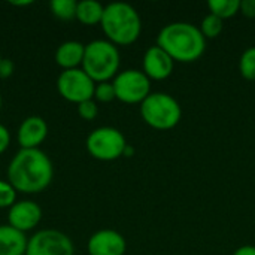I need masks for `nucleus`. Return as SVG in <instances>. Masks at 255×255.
Instances as JSON below:
<instances>
[{
    "label": "nucleus",
    "instance_id": "8",
    "mask_svg": "<svg viewBox=\"0 0 255 255\" xmlns=\"http://www.w3.org/2000/svg\"><path fill=\"white\" fill-rule=\"evenodd\" d=\"M94 88L96 82L82 70V67L63 70L57 79V90L60 96L76 105L94 99Z\"/></svg>",
    "mask_w": 255,
    "mask_h": 255
},
{
    "label": "nucleus",
    "instance_id": "13",
    "mask_svg": "<svg viewBox=\"0 0 255 255\" xmlns=\"http://www.w3.org/2000/svg\"><path fill=\"white\" fill-rule=\"evenodd\" d=\"M48 136V124L42 117L31 115L22 120L16 131V140L21 149L39 148Z\"/></svg>",
    "mask_w": 255,
    "mask_h": 255
},
{
    "label": "nucleus",
    "instance_id": "4",
    "mask_svg": "<svg viewBox=\"0 0 255 255\" xmlns=\"http://www.w3.org/2000/svg\"><path fill=\"white\" fill-rule=\"evenodd\" d=\"M121 55L112 42L108 39H97L85 45L82 60V70L94 82H108L118 75Z\"/></svg>",
    "mask_w": 255,
    "mask_h": 255
},
{
    "label": "nucleus",
    "instance_id": "20",
    "mask_svg": "<svg viewBox=\"0 0 255 255\" xmlns=\"http://www.w3.org/2000/svg\"><path fill=\"white\" fill-rule=\"evenodd\" d=\"M223 27H224L223 19L218 18V16L214 15V13H209V15H206V16L202 19L200 31H202V34L205 36V39H215L217 36L221 34Z\"/></svg>",
    "mask_w": 255,
    "mask_h": 255
},
{
    "label": "nucleus",
    "instance_id": "21",
    "mask_svg": "<svg viewBox=\"0 0 255 255\" xmlns=\"http://www.w3.org/2000/svg\"><path fill=\"white\" fill-rule=\"evenodd\" d=\"M94 99L97 102H102V103H109L112 100L117 99V94H115V88H114V84L112 82H99L96 84V88H94Z\"/></svg>",
    "mask_w": 255,
    "mask_h": 255
},
{
    "label": "nucleus",
    "instance_id": "15",
    "mask_svg": "<svg viewBox=\"0 0 255 255\" xmlns=\"http://www.w3.org/2000/svg\"><path fill=\"white\" fill-rule=\"evenodd\" d=\"M85 54V45L78 40H66L55 51V63L63 70L78 69L82 64Z\"/></svg>",
    "mask_w": 255,
    "mask_h": 255
},
{
    "label": "nucleus",
    "instance_id": "12",
    "mask_svg": "<svg viewBox=\"0 0 255 255\" xmlns=\"http://www.w3.org/2000/svg\"><path fill=\"white\" fill-rule=\"evenodd\" d=\"M42 220V209L33 200H18L15 202L7 212L9 226L25 233L33 230Z\"/></svg>",
    "mask_w": 255,
    "mask_h": 255
},
{
    "label": "nucleus",
    "instance_id": "29",
    "mask_svg": "<svg viewBox=\"0 0 255 255\" xmlns=\"http://www.w3.org/2000/svg\"><path fill=\"white\" fill-rule=\"evenodd\" d=\"M31 0H25V1H10V4H16V6H25V4H31Z\"/></svg>",
    "mask_w": 255,
    "mask_h": 255
},
{
    "label": "nucleus",
    "instance_id": "18",
    "mask_svg": "<svg viewBox=\"0 0 255 255\" xmlns=\"http://www.w3.org/2000/svg\"><path fill=\"white\" fill-rule=\"evenodd\" d=\"M49 6H51V12L60 19L76 18L78 1H75V0H52Z\"/></svg>",
    "mask_w": 255,
    "mask_h": 255
},
{
    "label": "nucleus",
    "instance_id": "19",
    "mask_svg": "<svg viewBox=\"0 0 255 255\" xmlns=\"http://www.w3.org/2000/svg\"><path fill=\"white\" fill-rule=\"evenodd\" d=\"M239 72L245 79L255 81V46H250L242 52L239 60Z\"/></svg>",
    "mask_w": 255,
    "mask_h": 255
},
{
    "label": "nucleus",
    "instance_id": "16",
    "mask_svg": "<svg viewBox=\"0 0 255 255\" xmlns=\"http://www.w3.org/2000/svg\"><path fill=\"white\" fill-rule=\"evenodd\" d=\"M105 6L97 0H81L76 6V19L85 25H96L102 22Z\"/></svg>",
    "mask_w": 255,
    "mask_h": 255
},
{
    "label": "nucleus",
    "instance_id": "11",
    "mask_svg": "<svg viewBox=\"0 0 255 255\" xmlns=\"http://www.w3.org/2000/svg\"><path fill=\"white\" fill-rule=\"evenodd\" d=\"M143 73L154 81H164L167 79L175 67L173 58L158 45H152L146 49L142 60Z\"/></svg>",
    "mask_w": 255,
    "mask_h": 255
},
{
    "label": "nucleus",
    "instance_id": "7",
    "mask_svg": "<svg viewBox=\"0 0 255 255\" xmlns=\"http://www.w3.org/2000/svg\"><path fill=\"white\" fill-rule=\"evenodd\" d=\"M112 84L117 99L123 103H142L151 94V79L143 73V70H123L114 78Z\"/></svg>",
    "mask_w": 255,
    "mask_h": 255
},
{
    "label": "nucleus",
    "instance_id": "3",
    "mask_svg": "<svg viewBox=\"0 0 255 255\" xmlns=\"http://www.w3.org/2000/svg\"><path fill=\"white\" fill-rule=\"evenodd\" d=\"M100 25L108 40L114 45H131L137 40L142 31L139 12L124 1L106 4Z\"/></svg>",
    "mask_w": 255,
    "mask_h": 255
},
{
    "label": "nucleus",
    "instance_id": "31",
    "mask_svg": "<svg viewBox=\"0 0 255 255\" xmlns=\"http://www.w3.org/2000/svg\"><path fill=\"white\" fill-rule=\"evenodd\" d=\"M0 61H1V57H0Z\"/></svg>",
    "mask_w": 255,
    "mask_h": 255
},
{
    "label": "nucleus",
    "instance_id": "22",
    "mask_svg": "<svg viewBox=\"0 0 255 255\" xmlns=\"http://www.w3.org/2000/svg\"><path fill=\"white\" fill-rule=\"evenodd\" d=\"M16 202V190L7 182L0 179V209L10 208Z\"/></svg>",
    "mask_w": 255,
    "mask_h": 255
},
{
    "label": "nucleus",
    "instance_id": "10",
    "mask_svg": "<svg viewBox=\"0 0 255 255\" xmlns=\"http://www.w3.org/2000/svg\"><path fill=\"white\" fill-rule=\"evenodd\" d=\"M127 242L124 236L115 230H99L88 239L87 251L90 255H124Z\"/></svg>",
    "mask_w": 255,
    "mask_h": 255
},
{
    "label": "nucleus",
    "instance_id": "17",
    "mask_svg": "<svg viewBox=\"0 0 255 255\" xmlns=\"http://www.w3.org/2000/svg\"><path fill=\"white\" fill-rule=\"evenodd\" d=\"M208 7L211 13L221 19H227L241 12V0H209Z\"/></svg>",
    "mask_w": 255,
    "mask_h": 255
},
{
    "label": "nucleus",
    "instance_id": "27",
    "mask_svg": "<svg viewBox=\"0 0 255 255\" xmlns=\"http://www.w3.org/2000/svg\"><path fill=\"white\" fill-rule=\"evenodd\" d=\"M233 255H255V247L254 245H244V247H239Z\"/></svg>",
    "mask_w": 255,
    "mask_h": 255
},
{
    "label": "nucleus",
    "instance_id": "14",
    "mask_svg": "<svg viewBox=\"0 0 255 255\" xmlns=\"http://www.w3.org/2000/svg\"><path fill=\"white\" fill-rule=\"evenodd\" d=\"M27 244L25 233L9 224L0 226V255H25Z\"/></svg>",
    "mask_w": 255,
    "mask_h": 255
},
{
    "label": "nucleus",
    "instance_id": "24",
    "mask_svg": "<svg viewBox=\"0 0 255 255\" xmlns=\"http://www.w3.org/2000/svg\"><path fill=\"white\" fill-rule=\"evenodd\" d=\"M9 143H10V133L3 124H0V155L7 149Z\"/></svg>",
    "mask_w": 255,
    "mask_h": 255
},
{
    "label": "nucleus",
    "instance_id": "25",
    "mask_svg": "<svg viewBox=\"0 0 255 255\" xmlns=\"http://www.w3.org/2000/svg\"><path fill=\"white\" fill-rule=\"evenodd\" d=\"M241 12L248 18H255V0H241Z\"/></svg>",
    "mask_w": 255,
    "mask_h": 255
},
{
    "label": "nucleus",
    "instance_id": "6",
    "mask_svg": "<svg viewBox=\"0 0 255 255\" xmlns=\"http://www.w3.org/2000/svg\"><path fill=\"white\" fill-rule=\"evenodd\" d=\"M127 145L124 134L118 128L108 126L94 128L87 137V151L100 161H114L123 157Z\"/></svg>",
    "mask_w": 255,
    "mask_h": 255
},
{
    "label": "nucleus",
    "instance_id": "9",
    "mask_svg": "<svg viewBox=\"0 0 255 255\" xmlns=\"http://www.w3.org/2000/svg\"><path fill=\"white\" fill-rule=\"evenodd\" d=\"M75 247L72 239L55 229L36 232L27 244L25 255H73Z\"/></svg>",
    "mask_w": 255,
    "mask_h": 255
},
{
    "label": "nucleus",
    "instance_id": "30",
    "mask_svg": "<svg viewBox=\"0 0 255 255\" xmlns=\"http://www.w3.org/2000/svg\"><path fill=\"white\" fill-rule=\"evenodd\" d=\"M0 109H1V94H0Z\"/></svg>",
    "mask_w": 255,
    "mask_h": 255
},
{
    "label": "nucleus",
    "instance_id": "1",
    "mask_svg": "<svg viewBox=\"0 0 255 255\" xmlns=\"http://www.w3.org/2000/svg\"><path fill=\"white\" fill-rule=\"evenodd\" d=\"M52 178V163L40 148L19 149L7 166V182L24 194H36L46 190Z\"/></svg>",
    "mask_w": 255,
    "mask_h": 255
},
{
    "label": "nucleus",
    "instance_id": "2",
    "mask_svg": "<svg viewBox=\"0 0 255 255\" xmlns=\"http://www.w3.org/2000/svg\"><path fill=\"white\" fill-rule=\"evenodd\" d=\"M157 45L163 48L173 61L194 63L205 54L206 39L194 24L176 21L160 30Z\"/></svg>",
    "mask_w": 255,
    "mask_h": 255
},
{
    "label": "nucleus",
    "instance_id": "23",
    "mask_svg": "<svg viewBox=\"0 0 255 255\" xmlns=\"http://www.w3.org/2000/svg\"><path fill=\"white\" fill-rule=\"evenodd\" d=\"M78 115L85 121H93L99 115V108H97V103L94 102V99L79 103L78 105Z\"/></svg>",
    "mask_w": 255,
    "mask_h": 255
},
{
    "label": "nucleus",
    "instance_id": "28",
    "mask_svg": "<svg viewBox=\"0 0 255 255\" xmlns=\"http://www.w3.org/2000/svg\"><path fill=\"white\" fill-rule=\"evenodd\" d=\"M133 146H130V145H127L126 146V149H124V157H131L133 155Z\"/></svg>",
    "mask_w": 255,
    "mask_h": 255
},
{
    "label": "nucleus",
    "instance_id": "5",
    "mask_svg": "<svg viewBox=\"0 0 255 255\" xmlns=\"http://www.w3.org/2000/svg\"><path fill=\"white\" fill-rule=\"evenodd\" d=\"M142 120L155 130H170L182 118L179 102L167 93H151L140 103Z\"/></svg>",
    "mask_w": 255,
    "mask_h": 255
},
{
    "label": "nucleus",
    "instance_id": "26",
    "mask_svg": "<svg viewBox=\"0 0 255 255\" xmlns=\"http://www.w3.org/2000/svg\"><path fill=\"white\" fill-rule=\"evenodd\" d=\"M13 73V63L7 58H1L0 61V78L6 79Z\"/></svg>",
    "mask_w": 255,
    "mask_h": 255
}]
</instances>
